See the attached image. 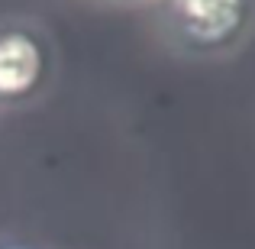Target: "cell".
I'll return each mask as SVG.
<instances>
[{"label": "cell", "instance_id": "1", "mask_svg": "<svg viewBox=\"0 0 255 249\" xmlns=\"http://www.w3.org/2000/svg\"><path fill=\"white\" fill-rule=\"evenodd\" d=\"M255 0H168V26L194 52L233 49L249 32Z\"/></svg>", "mask_w": 255, "mask_h": 249}, {"label": "cell", "instance_id": "2", "mask_svg": "<svg viewBox=\"0 0 255 249\" xmlns=\"http://www.w3.org/2000/svg\"><path fill=\"white\" fill-rule=\"evenodd\" d=\"M45 68H49V52L36 32H0V100H23L32 91H39Z\"/></svg>", "mask_w": 255, "mask_h": 249}]
</instances>
